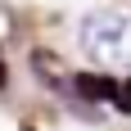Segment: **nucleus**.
Returning <instances> with one entry per match:
<instances>
[{
    "label": "nucleus",
    "mask_w": 131,
    "mask_h": 131,
    "mask_svg": "<svg viewBox=\"0 0 131 131\" xmlns=\"http://www.w3.org/2000/svg\"><path fill=\"white\" fill-rule=\"evenodd\" d=\"M77 91L86 95V100H104V104H118V81L113 77H100V72H81L77 77Z\"/></svg>",
    "instance_id": "nucleus-2"
},
{
    "label": "nucleus",
    "mask_w": 131,
    "mask_h": 131,
    "mask_svg": "<svg viewBox=\"0 0 131 131\" xmlns=\"http://www.w3.org/2000/svg\"><path fill=\"white\" fill-rule=\"evenodd\" d=\"M0 86H5V59H0Z\"/></svg>",
    "instance_id": "nucleus-4"
},
{
    "label": "nucleus",
    "mask_w": 131,
    "mask_h": 131,
    "mask_svg": "<svg viewBox=\"0 0 131 131\" xmlns=\"http://www.w3.org/2000/svg\"><path fill=\"white\" fill-rule=\"evenodd\" d=\"M77 45L91 63H131V9H95L81 18Z\"/></svg>",
    "instance_id": "nucleus-1"
},
{
    "label": "nucleus",
    "mask_w": 131,
    "mask_h": 131,
    "mask_svg": "<svg viewBox=\"0 0 131 131\" xmlns=\"http://www.w3.org/2000/svg\"><path fill=\"white\" fill-rule=\"evenodd\" d=\"M118 108H122V113H131V77L122 81V91H118Z\"/></svg>",
    "instance_id": "nucleus-3"
}]
</instances>
